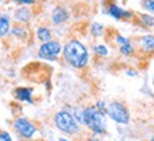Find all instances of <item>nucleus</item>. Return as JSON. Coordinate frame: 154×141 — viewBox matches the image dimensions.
<instances>
[{"mask_svg": "<svg viewBox=\"0 0 154 141\" xmlns=\"http://www.w3.org/2000/svg\"><path fill=\"white\" fill-rule=\"evenodd\" d=\"M62 54H64L66 64H69L72 68L82 69V68H85L88 65V61H89L88 50L78 40H71V41L66 42L64 45Z\"/></svg>", "mask_w": 154, "mask_h": 141, "instance_id": "f257e3e1", "label": "nucleus"}, {"mask_svg": "<svg viewBox=\"0 0 154 141\" xmlns=\"http://www.w3.org/2000/svg\"><path fill=\"white\" fill-rule=\"evenodd\" d=\"M84 124L95 134H103L106 131L105 114L99 112L96 106H89L84 109Z\"/></svg>", "mask_w": 154, "mask_h": 141, "instance_id": "f03ea898", "label": "nucleus"}, {"mask_svg": "<svg viewBox=\"0 0 154 141\" xmlns=\"http://www.w3.org/2000/svg\"><path fill=\"white\" fill-rule=\"evenodd\" d=\"M54 123H55L57 128L65 134H75L79 131V126H78L75 116H72L71 113L65 112V110L57 113L54 116Z\"/></svg>", "mask_w": 154, "mask_h": 141, "instance_id": "7ed1b4c3", "label": "nucleus"}, {"mask_svg": "<svg viewBox=\"0 0 154 141\" xmlns=\"http://www.w3.org/2000/svg\"><path fill=\"white\" fill-rule=\"evenodd\" d=\"M107 116L112 118L113 122L119 123V124H127L130 122V116H129V110L126 109L125 104L119 103V102H113L109 104L107 107Z\"/></svg>", "mask_w": 154, "mask_h": 141, "instance_id": "20e7f679", "label": "nucleus"}, {"mask_svg": "<svg viewBox=\"0 0 154 141\" xmlns=\"http://www.w3.org/2000/svg\"><path fill=\"white\" fill-rule=\"evenodd\" d=\"M64 47H61V44L58 41H48L42 42V45L38 50V56L47 61H55L57 56L62 52Z\"/></svg>", "mask_w": 154, "mask_h": 141, "instance_id": "39448f33", "label": "nucleus"}, {"mask_svg": "<svg viewBox=\"0 0 154 141\" xmlns=\"http://www.w3.org/2000/svg\"><path fill=\"white\" fill-rule=\"evenodd\" d=\"M13 127L17 131V134L20 137H23V138H31L37 131L35 126L26 117H17L13 123Z\"/></svg>", "mask_w": 154, "mask_h": 141, "instance_id": "423d86ee", "label": "nucleus"}, {"mask_svg": "<svg viewBox=\"0 0 154 141\" xmlns=\"http://www.w3.org/2000/svg\"><path fill=\"white\" fill-rule=\"evenodd\" d=\"M107 14L112 16V17H115V19H117V20L131 19V17H133L130 11H126V10L120 9L117 4H110L109 6V7H107Z\"/></svg>", "mask_w": 154, "mask_h": 141, "instance_id": "0eeeda50", "label": "nucleus"}, {"mask_svg": "<svg viewBox=\"0 0 154 141\" xmlns=\"http://www.w3.org/2000/svg\"><path fill=\"white\" fill-rule=\"evenodd\" d=\"M14 96L19 99L20 102H26V103H33V89L31 88H17L14 90Z\"/></svg>", "mask_w": 154, "mask_h": 141, "instance_id": "6e6552de", "label": "nucleus"}, {"mask_svg": "<svg viewBox=\"0 0 154 141\" xmlns=\"http://www.w3.org/2000/svg\"><path fill=\"white\" fill-rule=\"evenodd\" d=\"M51 19L52 21L55 24H62L65 23L66 20L69 19V13L66 11L64 7H55V9L52 10V14H51Z\"/></svg>", "mask_w": 154, "mask_h": 141, "instance_id": "1a4fd4ad", "label": "nucleus"}, {"mask_svg": "<svg viewBox=\"0 0 154 141\" xmlns=\"http://www.w3.org/2000/svg\"><path fill=\"white\" fill-rule=\"evenodd\" d=\"M30 19H31V11H30V9L21 6V7L14 10V20H16V21H19V23H28Z\"/></svg>", "mask_w": 154, "mask_h": 141, "instance_id": "9d476101", "label": "nucleus"}, {"mask_svg": "<svg viewBox=\"0 0 154 141\" xmlns=\"http://www.w3.org/2000/svg\"><path fill=\"white\" fill-rule=\"evenodd\" d=\"M139 44L144 51H154V35H143L139 40Z\"/></svg>", "mask_w": 154, "mask_h": 141, "instance_id": "9b49d317", "label": "nucleus"}, {"mask_svg": "<svg viewBox=\"0 0 154 141\" xmlns=\"http://www.w3.org/2000/svg\"><path fill=\"white\" fill-rule=\"evenodd\" d=\"M10 31V20H9V16H0V38L7 35V33Z\"/></svg>", "mask_w": 154, "mask_h": 141, "instance_id": "f8f14e48", "label": "nucleus"}, {"mask_svg": "<svg viewBox=\"0 0 154 141\" xmlns=\"http://www.w3.org/2000/svg\"><path fill=\"white\" fill-rule=\"evenodd\" d=\"M51 37H52V34L47 27H38L37 28V38L40 41L48 42V41H51Z\"/></svg>", "mask_w": 154, "mask_h": 141, "instance_id": "ddd939ff", "label": "nucleus"}, {"mask_svg": "<svg viewBox=\"0 0 154 141\" xmlns=\"http://www.w3.org/2000/svg\"><path fill=\"white\" fill-rule=\"evenodd\" d=\"M11 34H13L14 37L26 38L27 37V30L24 28V26H16V27H13V30H11Z\"/></svg>", "mask_w": 154, "mask_h": 141, "instance_id": "4468645a", "label": "nucleus"}, {"mask_svg": "<svg viewBox=\"0 0 154 141\" xmlns=\"http://www.w3.org/2000/svg\"><path fill=\"white\" fill-rule=\"evenodd\" d=\"M140 20L144 27H154V17L150 14H140Z\"/></svg>", "mask_w": 154, "mask_h": 141, "instance_id": "2eb2a0df", "label": "nucleus"}, {"mask_svg": "<svg viewBox=\"0 0 154 141\" xmlns=\"http://www.w3.org/2000/svg\"><path fill=\"white\" fill-rule=\"evenodd\" d=\"M120 52L123 54V55H131L133 52H134V47L131 45L130 42H127V44H125V45H120Z\"/></svg>", "mask_w": 154, "mask_h": 141, "instance_id": "dca6fc26", "label": "nucleus"}, {"mask_svg": "<svg viewBox=\"0 0 154 141\" xmlns=\"http://www.w3.org/2000/svg\"><path fill=\"white\" fill-rule=\"evenodd\" d=\"M94 52L99 56H106L107 54H109V50H107L106 45H96V47L94 48Z\"/></svg>", "mask_w": 154, "mask_h": 141, "instance_id": "f3484780", "label": "nucleus"}, {"mask_svg": "<svg viewBox=\"0 0 154 141\" xmlns=\"http://www.w3.org/2000/svg\"><path fill=\"white\" fill-rule=\"evenodd\" d=\"M91 31H92V34H94L95 37H99V35L103 33V26H100V24H98V23L92 24V28H91Z\"/></svg>", "mask_w": 154, "mask_h": 141, "instance_id": "a211bd4d", "label": "nucleus"}, {"mask_svg": "<svg viewBox=\"0 0 154 141\" xmlns=\"http://www.w3.org/2000/svg\"><path fill=\"white\" fill-rule=\"evenodd\" d=\"M143 7L154 13V0H143Z\"/></svg>", "mask_w": 154, "mask_h": 141, "instance_id": "6ab92c4d", "label": "nucleus"}, {"mask_svg": "<svg viewBox=\"0 0 154 141\" xmlns=\"http://www.w3.org/2000/svg\"><path fill=\"white\" fill-rule=\"evenodd\" d=\"M95 106H96L99 112H102L103 114H106V113H107V109H106V104H105V102H98V103L95 104Z\"/></svg>", "mask_w": 154, "mask_h": 141, "instance_id": "aec40b11", "label": "nucleus"}, {"mask_svg": "<svg viewBox=\"0 0 154 141\" xmlns=\"http://www.w3.org/2000/svg\"><path fill=\"white\" fill-rule=\"evenodd\" d=\"M116 42L119 44V45H125V44H127V42H130V41H129V38H126V37L117 35V37H116Z\"/></svg>", "mask_w": 154, "mask_h": 141, "instance_id": "412c9836", "label": "nucleus"}, {"mask_svg": "<svg viewBox=\"0 0 154 141\" xmlns=\"http://www.w3.org/2000/svg\"><path fill=\"white\" fill-rule=\"evenodd\" d=\"M0 141H11V137L7 131H0Z\"/></svg>", "mask_w": 154, "mask_h": 141, "instance_id": "4be33fe9", "label": "nucleus"}, {"mask_svg": "<svg viewBox=\"0 0 154 141\" xmlns=\"http://www.w3.org/2000/svg\"><path fill=\"white\" fill-rule=\"evenodd\" d=\"M17 4H21V6H24V4H34L35 3V0H14Z\"/></svg>", "mask_w": 154, "mask_h": 141, "instance_id": "5701e85b", "label": "nucleus"}, {"mask_svg": "<svg viewBox=\"0 0 154 141\" xmlns=\"http://www.w3.org/2000/svg\"><path fill=\"white\" fill-rule=\"evenodd\" d=\"M126 74H127V75H130V76H137V72H134V70H133V69L127 70Z\"/></svg>", "mask_w": 154, "mask_h": 141, "instance_id": "b1692460", "label": "nucleus"}, {"mask_svg": "<svg viewBox=\"0 0 154 141\" xmlns=\"http://www.w3.org/2000/svg\"><path fill=\"white\" fill-rule=\"evenodd\" d=\"M85 141H98L96 138H89V140H85Z\"/></svg>", "mask_w": 154, "mask_h": 141, "instance_id": "393cba45", "label": "nucleus"}, {"mask_svg": "<svg viewBox=\"0 0 154 141\" xmlns=\"http://www.w3.org/2000/svg\"><path fill=\"white\" fill-rule=\"evenodd\" d=\"M60 141H68V140H65V138H60Z\"/></svg>", "mask_w": 154, "mask_h": 141, "instance_id": "a878e982", "label": "nucleus"}, {"mask_svg": "<svg viewBox=\"0 0 154 141\" xmlns=\"http://www.w3.org/2000/svg\"><path fill=\"white\" fill-rule=\"evenodd\" d=\"M151 141H154V136H153V137H151Z\"/></svg>", "mask_w": 154, "mask_h": 141, "instance_id": "bb28decb", "label": "nucleus"}, {"mask_svg": "<svg viewBox=\"0 0 154 141\" xmlns=\"http://www.w3.org/2000/svg\"><path fill=\"white\" fill-rule=\"evenodd\" d=\"M0 2H2V0H0Z\"/></svg>", "mask_w": 154, "mask_h": 141, "instance_id": "cd10ccee", "label": "nucleus"}]
</instances>
